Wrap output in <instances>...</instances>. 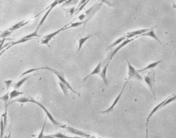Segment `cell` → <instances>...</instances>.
I'll return each mask as SVG.
<instances>
[{"label": "cell", "instance_id": "6da1fadb", "mask_svg": "<svg viewBox=\"0 0 176 138\" xmlns=\"http://www.w3.org/2000/svg\"><path fill=\"white\" fill-rule=\"evenodd\" d=\"M41 70H48V71L52 72L53 73H54L58 77V78L59 80V81H61L62 83H63V84H64L72 92L75 93L76 95H78V96H80V97L81 96L80 93L75 91V90L73 89V88L71 87L69 82L66 80V78H65L64 75L63 73L61 72L56 70L55 69H52V68H50L49 67H41L35 68V69H29L27 71H26V72L23 73L19 78H20L21 77H23V76H26V75H27V74L34 72H35L36 71Z\"/></svg>", "mask_w": 176, "mask_h": 138}, {"label": "cell", "instance_id": "7a4b0ae2", "mask_svg": "<svg viewBox=\"0 0 176 138\" xmlns=\"http://www.w3.org/2000/svg\"><path fill=\"white\" fill-rule=\"evenodd\" d=\"M44 12V11L41 12L40 13H39V14H38L37 15H36L35 16L31 18L30 19H28L27 20H24L21 21L20 22L15 24L14 26H12V27H10V28L8 29L7 30H5L3 33H2L1 35H0V38H5L6 37H9L12 33H13L14 32H15L16 30L19 29H20L21 27H23V26H26V25H27L28 24L35 20V19L38 16L40 15L41 14H42V12Z\"/></svg>", "mask_w": 176, "mask_h": 138}, {"label": "cell", "instance_id": "3957f363", "mask_svg": "<svg viewBox=\"0 0 176 138\" xmlns=\"http://www.w3.org/2000/svg\"><path fill=\"white\" fill-rule=\"evenodd\" d=\"M143 81L145 82L148 87L153 93L156 99V84H155V71L152 69L150 71L148 72L147 74L144 76L143 78Z\"/></svg>", "mask_w": 176, "mask_h": 138}, {"label": "cell", "instance_id": "277c9868", "mask_svg": "<svg viewBox=\"0 0 176 138\" xmlns=\"http://www.w3.org/2000/svg\"><path fill=\"white\" fill-rule=\"evenodd\" d=\"M134 40H135V38L126 39L122 43L119 44V45L118 46H117V47H115V49H114L113 50L110 54H108V55L107 56V58L105 59V60L104 61V62H102V66H104L107 62H110L112 60L114 57L116 55V54H117V53L121 49H122L124 47H125L128 44L132 42Z\"/></svg>", "mask_w": 176, "mask_h": 138}, {"label": "cell", "instance_id": "5b68a950", "mask_svg": "<svg viewBox=\"0 0 176 138\" xmlns=\"http://www.w3.org/2000/svg\"><path fill=\"white\" fill-rule=\"evenodd\" d=\"M30 103H34V104H35L37 105H38L39 107H40L44 110V113H45V114H46V116H47L48 118L50 120V121H51L53 124L55 125L61 127L62 124L57 121L54 119V117H53V116L52 114L50 113V112L47 109V108H46L44 105H43L41 103H40L39 102L36 101V100L33 99V98H30Z\"/></svg>", "mask_w": 176, "mask_h": 138}, {"label": "cell", "instance_id": "8992f818", "mask_svg": "<svg viewBox=\"0 0 176 138\" xmlns=\"http://www.w3.org/2000/svg\"><path fill=\"white\" fill-rule=\"evenodd\" d=\"M68 26V24H66L64 26H63V27H62L61 29H59L58 30H56L55 32H54L52 33L51 34H48L47 35L44 36V37H42V39L40 40V41H39V43L41 44H44V45H46V46H48L49 47H50L49 45V43L50 41L52 40V39L54 38V37H55L56 35H58V34H59L60 33L63 32L64 30H66L67 29V26Z\"/></svg>", "mask_w": 176, "mask_h": 138}, {"label": "cell", "instance_id": "52a82bcc", "mask_svg": "<svg viewBox=\"0 0 176 138\" xmlns=\"http://www.w3.org/2000/svg\"><path fill=\"white\" fill-rule=\"evenodd\" d=\"M126 60L128 62V78L127 81L129 82L130 80L132 79L143 81L142 77L139 74L137 70H136V69L132 66V64H131L128 59L126 58Z\"/></svg>", "mask_w": 176, "mask_h": 138}, {"label": "cell", "instance_id": "ba28073f", "mask_svg": "<svg viewBox=\"0 0 176 138\" xmlns=\"http://www.w3.org/2000/svg\"><path fill=\"white\" fill-rule=\"evenodd\" d=\"M61 127L66 130L67 132L71 133V134L78 135V136H84V137H86V138H92V136L90 135H89L88 133H85V131L78 129H76V128H73L72 127L70 126L67 125L62 124Z\"/></svg>", "mask_w": 176, "mask_h": 138}, {"label": "cell", "instance_id": "9c48e42d", "mask_svg": "<svg viewBox=\"0 0 176 138\" xmlns=\"http://www.w3.org/2000/svg\"><path fill=\"white\" fill-rule=\"evenodd\" d=\"M128 81H125V84L123 85V87H122V89L120 91V93H119L118 95H117L116 98H115V101H114L113 103L112 104V105L110 106V107L107 109L105 110H104V111H100V112H98V113H102V114H104V113H107L111 112V111L113 110L114 109L115 107V106L117 105V104L118 103L119 100H120V98L122 96V94L124 93V90H125V86L127 85V84H128Z\"/></svg>", "mask_w": 176, "mask_h": 138}, {"label": "cell", "instance_id": "30bf717a", "mask_svg": "<svg viewBox=\"0 0 176 138\" xmlns=\"http://www.w3.org/2000/svg\"><path fill=\"white\" fill-rule=\"evenodd\" d=\"M149 29H139V30H134L131 32L125 34V38L126 39H132V38H137L139 37V36L142 34H144L145 33L147 32L149 30Z\"/></svg>", "mask_w": 176, "mask_h": 138}, {"label": "cell", "instance_id": "8fae6325", "mask_svg": "<svg viewBox=\"0 0 176 138\" xmlns=\"http://www.w3.org/2000/svg\"><path fill=\"white\" fill-rule=\"evenodd\" d=\"M109 64H110V62L106 63L104 65L103 69H102L101 71L100 72V73L99 74L100 78H101V79H102L104 83V84L107 86L108 85V81L107 78V73Z\"/></svg>", "mask_w": 176, "mask_h": 138}, {"label": "cell", "instance_id": "7c38bea8", "mask_svg": "<svg viewBox=\"0 0 176 138\" xmlns=\"http://www.w3.org/2000/svg\"><path fill=\"white\" fill-rule=\"evenodd\" d=\"M139 37H150L151 38H153V39H154V40L157 41V42L161 44H162V42L160 40V39L158 38L157 36L156 35V34H155L154 27H151L150 29H149V30L147 31V32L142 34Z\"/></svg>", "mask_w": 176, "mask_h": 138}, {"label": "cell", "instance_id": "4fadbf2b", "mask_svg": "<svg viewBox=\"0 0 176 138\" xmlns=\"http://www.w3.org/2000/svg\"><path fill=\"white\" fill-rule=\"evenodd\" d=\"M102 67V61H101L99 62L98 64H97L96 67H95V69L93 70V71H92V72L90 73L86 77H85V78L83 79L82 81L84 82L85 81H86L87 79L89 78L92 76V75L99 74L101 71Z\"/></svg>", "mask_w": 176, "mask_h": 138}, {"label": "cell", "instance_id": "5bb4252c", "mask_svg": "<svg viewBox=\"0 0 176 138\" xmlns=\"http://www.w3.org/2000/svg\"><path fill=\"white\" fill-rule=\"evenodd\" d=\"M35 74H32V75H27V76H24L23 78L20 79L19 81H18L16 84L14 85V87L15 89H19V88L23 85L26 83V81L30 78H32V76H34Z\"/></svg>", "mask_w": 176, "mask_h": 138}, {"label": "cell", "instance_id": "9a60e30c", "mask_svg": "<svg viewBox=\"0 0 176 138\" xmlns=\"http://www.w3.org/2000/svg\"><path fill=\"white\" fill-rule=\"evenodd\" d=\"M164 60H161L157 61H156V62H153V63L148 64L147 67H144V69L138 70L137 72L139 73H140L142 72L146 71V70H149V69H153V68H154V67H156L157 65H159V64H160L161 62H162Z\"/></svg>", "mask_w": 176, "mask_h": 138}, {"label": "cell", "instance_id": "2e32d148", "mask_svg": "<svg viewBox=\"0 0 176 138\" xmlns=\"http://www.w3.org/2000/svg\"><path fill=\"white\" fill-rule=\"evenodd\" d=\"M126 39H126V38H125V35L122 36L121 37H120L119 38H118V39H117L115 41V42L112 43L111 44H110V46H108L107 48V51L110 50L111 49H113V47H115L116 46L118 45V44L121 43H122Z\"/></svg>", "mask_w": 176, "mask_h": 138}, {"label": "cell", "instance_id": "e0dca14e", "mask_svg": "<svg viewBox=\"0 0 176 138\" xmlns=\"http://www.w3.org/2000/svg\"><path fill=\"white\" fill-rule=\"evenodd\" d=\"M96 34H92V35H90L87 36L85 37L82 38L81 39L79 40V49H78V52H79L81 50L82 47H83L85 42H86L87 40H88V39L90 38L92 36L95 35Z\"/></svg>", "mask_w": 176, "mask_h": 138}, {"label": "cell", "instance_id": "ac0fdd59", "mask_svg": "<svg viewBox=\"0 0 176 138\" xmlns=\"http://www.w3.org/2000/svg\"><path fill=\"white\" fill-rule=\"evenodd\" d=\"M24 92L20 91L18 89H14L9 92V101L17 98L20 95H23Z\"/></svg>", "mask_w": 176, "mask_h": 138}, {"label": "cell", "instance_id": "d6986e66", "mask_svg": "<svg viewBox=\"0 0 176 138\" xmlns=\"http://www.w3.org/2000/svg\"><path fill=\"white\" fill-rule=\"evenodd\" d=\"M90 1V0H82L78 5L77 9L76 10L75 15H76L77 14H79L82 10H83V9L84 8L85 6H86V5L88 4Z\"/></svg>", "mask_w": 176, "mask_h": 138}, {"label": "cell", "instance_id": "ffe728a7", "mask_svg": "<svg viewBox=\"0 0 176 138\" xmlns=\"http://www.w3.org/2000/svg\"><path fill=\"white\" fill-rule=\"evenodd\" d=\"M30 98L23 96L21 98H18L17 99H13L12 101H10V103H19L20 104H23V103H30Z\"/></svg>", "mask_w": 176, "mask_h": 138}, {"label": "cell", "instance_id": "44dd1931", "mask_svg": "<svg viewBox=\"0 0 176 138\" xmlns=\"http://www.w3.org/2000/svg\"><path fill=\"white\" fill-rule=\"evenodd\" d=\"M79 1V0H67L66 2L63 3L62 7H70L76 6Z\"/></svg>", "mask_w": 176, "mask_h": 138}, {"label": "cell", "instance_id": "7402d4cb", "mask_svg": "<svg viewBox=\"0 0 176 138\" xmlns=\"http://www.w3.org/2000/svg\"><path fill=\"white\" fill-rule=\"evenodd\" d=\"M9 92H7L6 94L2 96H0V100L3 102L4 104V106L9 105Z\"/></svg>", "mask_w": 176, "mask_h": 138}, {"label": "cell", "instance_id": "603a6c76", "mask_svg": "<svg viewBox=\"0 0 176 138\" xmlns=\"http://www.w3.org/2000/svg\"><path fill=\"white\" fill-rule=\"evenodd\" d=\"M84 23V21H80V22H70L69 23H68V26H67V29H71V28H74V27H78L79 26H81Z\"/></svg>", "mask_w": 176, "mask_h": 138}, {"label": "cell", "instance_id": "cb8c5ba5", "mask_svg": "<svg viewBox=\"0 0 176 138\" xmlns=\"http://www.w3.org/2000/svg\"><path fill=\"white\" fill-rule=\"evenodd\" d=\"M51 135L56 138H82V137H79V136H73H73H67L62 133H57L55 134H53V135Z\"/></svg>", "mask_w": 176, "mask_h": 138}, {"label": "cell", "instance_id": "d4e9b609", "mask_svg": "<svg viewBox=\"0 0 176 138\" xmlns=\"http://www.w3.org/2000/svg\"><path fill=\"white\" fill-rule=\"evenodd\" d=\"M66 1L67 0H54L52 3L50 5L48 8L52 10L53 9L56 7L57 5L64 3L65 2H66Z\"/></svg>", "mask_w": 176, "mask_h": 138}, {"label": "cell", "instance_id": "484cf974", "mask_svg": "<svg viewBox=\"0 0 176 138\" xmlns=\"http://www.w3.org/2000/svg\"><path fill=\"white\" fill-rule=\"evenodd\" d=\"M58 84H59L60 87L61 88L62 90L63 91L64 95H68V94H69V91H68L69 89H68V88L64 84H63V83H62L61 81H59Z\"/></svg>", "mask_w": 176, "mask_h": 138}, {"label": "cell", "instance_id": "4316f807", "mask_svg": "<svg viewBox=\"0 0 176 138\" xmlns=\"http://www.w3.org/2000/svg\"><path fill=\"white\" fill-rule=\"evenodd\" d=\"M5 127L4 125L2 117L0 119V138H3Z\"/></svg>", "mask_w": 176, "mask_h": 138}, {"label": "cell", "instance_id": "83f0119b", "mask_svg": "<svg viewBox=\"0 0 176 138\" xmlns=\"http://www.w3.org/2000/svg\"><path fill=\"white\" fill-rule=\"evenodd\" d=\"M12 83H13L12 80H6V81H4V84H5L7 91H9L10 88L12 87Z\"/></svg>", "mask_w": 176, "mask_h": 138}, {"label": "cell", "instance_id": "f1b7e54d", "mask_svg": "<svg viewBox=\"0 0 176 138\" xmlns=\"http://www.w3.org/2000/svg\"><path fill=\"white\" fill-rule=\"evenodd\" d=\"M46 121H47V119H46L44 120V124L42 126V129L41 130L40 132L39 133L37 138H43V136H44V130L45 127H46Z\"/></svg>", "mask_w": 176, "mask_h": 138}, {"label": "cell", "instance_id": "f546056e", "mask_svg": "<svg viewBox=\"0 0 176 138\" xmlns=\"http://www.w3.org/2000/svg\"><path fill=\"white\" fill-rule=\"evenodd\" d=\"M64 10L66 11V12H67V13H68L70 16H72L73 15V14H74V12H76V7H71V8L67 9H64Z\"/></svg>", "mask_w": 176, "mask_h": 138}, {"label": "cell", "instance_id": "4dcf8cb0", "mask_svg": "<svg viewBox=\"0 0 176 138\" xmlns=\"http://www.w3.org/2000/svg\"><path fill=\"white\" fill-rule=\"evenodd\" d=\"M5 40V38H3V39L2 40V41L1 42V43H0V52L1 51H2V47H3V46L4 43V41Z\"/></svg>", "mask_w": 176, "mask_h": 138}, {"label": "cell", "instance_id": "1f68e13d", "mask_svg": "<svg viewBox=\"0 0 176 138\" xmlns=\"http://www.w3.org/2000/svg\"><path fill=\"white\" fill-rule=\"evenodd\" d=\"M43 138H56L54 136H53L52 135H46V136H44Z\"/></svg>", "mask_w": 176, "mask_h": 138}, {"label": "cell", "instance_id": "d6a6232c", "mask_svg": "<svg viewBox=\"0 0 176 138\" xmlns=\"http://www.w3.org/2000/svg\"><path fill=\"white\" fill-rule=\"evenodd\" d=\"M146 138H148V126H146Z\"/></svg>", "mask_w": 176, "mask_h": 138}, {"label": "cell", "instance_id": "836d02e7", "mask_svg": "<svg viewBox=\"0 0 176 138\" xmlns=\"http://www.w3.org/2000/svg\"><path fill=\"white\" fill-rule=\"evenodd\" d=\"M105 1H106V0H102L101 2L102 3H104V2H105Z\"/></svg>", "mask_w": 176, "mask_h": 138}, {"label": "cell", "instance_id": "e575fe53", "mask_svg": "<svg viewBox=\"0 0 176 138\" xmlns=\"http://www.w3.org/2000/svg\"></svg>", "mask_w": 176, "mask_h": 138}]
</instances>
